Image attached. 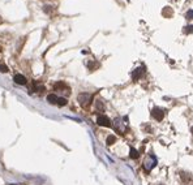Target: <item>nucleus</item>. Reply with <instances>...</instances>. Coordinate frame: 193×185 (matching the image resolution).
I'll use <instances>...</instances> for the list:
<instances>
[{"mask_svg": "<svg viewBox=\"0 0 193 185\" xmlns=\"http://www.w3.org/2000/svg\"><path fill=\"white\" fill-rule=\"evenodd\" d=\"M96 107H98V108H100V109H103V104H102V103H100L99 100H98V102H96Z\"/></svg>", "mask_w": 193, "mask_h": 185, "instance_id": "obj_17", "label": "nucleus"}, {"mask_svg": "<svg viewBox=\"0 0 193 185\" xmlns=\"http://www.w3.org/2000/svg\"><path fill=\"white\" fill-rule=\"evenodd\" d=\"M91 99H93V95H91V94H87V92H82V94H80V95L77 96L78 103H80L84 108L89 107L90 103H91Z\"/></svg>", "mask_w": 193, "mask_h": 185, "instance_id": "obj_1", "label": "nucleus"}, {"mask_svg": "<svg viewBox=\"0 0 193 185\" xmlns=\"http://www.w3.org/2000/svg\"><path fill=\"white\" fill-rule=\"evenodd\" d=\"M43 11H45L46 13H50V12H51V8H50V5H45V8H43Z\"/></svg>", "mask_w": 193, "mask_h": 185, "instance_id": "obj_16", "label": "nucleus"}, {"mask_svg": "<svg viewBox=\"0 0 193 185\" xmlns=\"http://www.w3.org/2000/svg\"><path fill=\"white\" fill-rule=\"evenodd\" d=\"M54 89L55 90H59V91H63V89L64 90H69V87L65 86V83H63V82H56L55 85H54Z\"/></svg>", "mask_w": 193, "mask_h": 185, "instance_id": "obj_6", "label": "nucleus"}, {"mask_svg": "<svg viewBox=\"0 0 193 185\" xmlns=\"http://www.w3.org/2000/svg\"><path fill=\"white\" fill-rule=\"evenodd\" d=\"M162 15H163L164 17H171V16H172L174 15V12H172V9H171V8H164V9L163 11H162Z\"/></svg>", "mask_w": 193, "mask_h": 185, "instance_id": "obj_10", "label": "nucleus"}, {"mask_svg": "<svg viewBox=\"0 0 193 185\" xmlns=\"http://www.w3.org/2000/svg\"><path fill=\"white\" fill-rule=\"evenodd\" d=\"M192 133H193V128H192Z\"/></svg>", "mask_w": 193, "mask_h": 185, "instance_id": "obj_18", "label": "nucleus"}, {"mask_svg": "<svg viewBox=\"0 0 193 185\" xmlns=\"http://www.w3.org/2000/svg\"><path fill=\"white\" fill-rule=\"evenodd\" d=\"M154 166H155V162L151 160V159H147L146 162H145V164H144V167H145V170H146V171H150Z\"/></svg>", "mask_w": 193, "mask_h": 185, "instance_id": "obj_8", "label": "nucleus"}, {"mask_svg": "<svg viewBox=\"0 0 193 185\" xmlns=\"http://www.w3.org/2000/svg\"><path fill=\"white\" fill-rule=\"evenodd\" d=\"M184 33H185V34H191V33H193V26H192V25L185 26V29H184Z\"/></svg>", "mask_w": 193, "mask_h": 185, "instance_id": "obj_12", "label": "nucleus"}, {"mask_svg": "<svg viewBox=\"0 0 193 185\" xmlns=\"http://www.w3.org/2000/svg\"><path fill=\"white\" fill-rule=\"evenodd\" d=\"M9 185H15V184H9Z\"/></svg>", "mask_w": 193, "mask_h": 185, "instance_id": "obj_19", "label": "nucleus"}, {"mask_svg": "<svg viewBox=\"0 0 193 185\" xmlns=\"http://www.w3.org/2000/svg\"><path fill=\"white\" fill-rule=\"evenodd\" d=\"M96 124L100 125V126H111V121H110V119L104 115H100L96 117Z\"/></svg>", "mask_w": 193, "mask_h": 185, "instance_id": "obj_3", "label": "nucleus"}, {"mask_svg": "<svg viewBox=\"0 0 193 185\" xmlns=\"http://www.w3.org/2000/svg\"><path fill=\"white\" fill-rule=\"evenodd\" d=\"M151 116L154 117L157 121H162V119H163V116H164L163 109H162V108H158V107L153 108V109H151Z\"/></svg>", "mask_w": 193, "mask_h": 185, "instance_id": "obj_2", "label": "nucleus"}, {"mask_svg": "<svg viewBox=\"0 0 193 185\" xmlns=\"http://www.w3.org/2000/svg\"><path fill=\"white\" fill-rule=\"evenodd\" d=\"M159 185H164V184H159Z\"/></svg>", "mask_w": 193, "mask_h": 185, "instance_id": "obj_20", "label": "nucleus"}, {"mask_svg": "<svg viewBox=\"0 0 193 185\" xmlns=\"http://www.w3.org/2000/svg\"><path fill=\"white\" fill-rule=\"evenodd\" d=\"M0 72H2V73H7V72H8V68H7V65H4V64H0Z\"/></svg>", "mask_w": 193, "mask_h": 185, "instance_id": "obj_15", "label": "nucleus"}, {"mask_svg": "<svg viewBox=\"0 0 193 185\" xmlns=\"http://www.w3.org/2000/svg\"><path fill=\"white\" fill-rule=\"evenodd\" d=\"M58 96H56L55 94H48L47 95V100H48V103H51V104H58Z\"/></svg>", "mask_w": 193, "mask_h": 185, "instance_id": "obj_7", "label": "nucleus"}, {"mask_svg": "<svg viewBox=\"0 0 193 185\" xmlns=\"http://www.w3.org/2000/svg\"><path fill=\"white\" fill-rule=\"evenodd\" d=\"M13 80H15V82H16V83H19V85H26V82H28V80H26V77H25V76H22V74H15Z\"/></svg>", "mask_w": 193, "mask_h": 185, "instance_id": "obj_5", "label": "nucleus"}, {"mask_svg": "<svg viewBox=\"0 0 193 185\" xmlns=\"http://www.w3.org/2000/svg\"><path fill=\"white\" fill-rule=\"evenodd\" d=\"M67 103H68V100L65 98H59L58 99V106H65Z\"/></svg>", "mask_w": 193, "mask_h": 185, "instance_id": "obj_13", "label": "nucleus"}, {"mask_svg": "<svg viewBox=\"0 0 193 185\" xmlns=\"http://www.w3.org/2000/svg\"><path fill=\"white\" fill-rule=\"evenodd\" d=\"M144 73H145V68H144V67H140V68H137V69H136L134 72L132 73L133 80H134V81L140 80V77H141V76H144Z\"/></svg>", "mask_w": 193, "mask_h": 185, "instance_id": "obj_4", "label": "nucleus"}, {"mask_svg": "<svg viewBox=\"0 0 193 185\" xmlns=\"http://www.w3.org/2000/svg\"><path fill=\"white\" fill-rule=\"evenodd\" d=\"M185 17H187V20H192V18H193V9L188 11L187 15H185Z\"/></svg>", "mask_w": 193, "mask_h": 185, "instance_id": "obj_14", "label": "nucleus"}, {"mask_svg": "<svg viewBox=\"0 0 193 185\" xmlns=\"http://www.w3.org/2000/svg\"><path fill=\"white\" fill-rule=\"evenodd\" d=\"M129 156L132 158V159H137V158L140 156V153L136 150V149H133V147H130V151H129Z\"/></svg>", "mask_w": 193, "mask_h": 185, "instance_id": "obj_9", "label": "nucleus"}, {"mask_svg": "<svg viewBox=\"0 0 193 185\" xmlns=\"http://www.w3.org/2000/svg\"><path fill=\"white\" fill-rule=\"evenodd\" d=\"M106 142H107V145H108V146H111V145H113V143L116 142V138H115V136H108Z\"/></svg>", "mask_w": 193, "mask_h": 185, "instance_id": "obj_11", "label": "nucleus"}]
</instances>
